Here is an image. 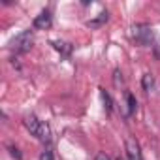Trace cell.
Segmentation results:
<instances>
[{"label":"cell","mask_w":160,"mask_h":160,"mask_svg":"<svg viewBox=\"0 0 160 160\" xmlns=\"http://www.w3.org/2000/svg\"><path fill=\"white\" fill-rule=\"evenodd\" d=\"M130 38L138 45H152L154 42V32L149 23H136L130 27Z\"/></svg>","instance_id":"obj_1"},{"label":"cell","mask_w":160,"mask_h":160,"mask_svg":"<svg viewBox=\"0 0 160 160\" xmlns=\"http://www.w3.org/2000/svg\"><path fill=\"white\" fill-rule=\"evenodd\" d=\"M32 43H34V38H32V32L30 30H23L21 34H17L13 40H12V49L15 53H28L32 49Z\"/></svg>","instance_id":"obj_2"},{"label":"cell","mask_w":160,"mask_h":160,"mask_svg":"<svg viewBox=\"0 0 160 160\" xmlns=\"http://www.w3.org/2000/svg\"><path fill=\"white\" fill-rule=\"evenodd\" d=\"M136 108H138L136 96H134L130 91H124V94H122V104H121V115H122L124 119H128V117H132V115L136 113Z\"/></svg>","instance_id":"obj_3"},{"label":"cell","mask_w":160,"mask_h":160,"mask_svg":"<svg viewBox=\"0 0 160 160\" xmlns=\"http://www.w3.org/2000/svg\"><path fill=\"white\" fill-rule=\"evenodd\" d=\"M124 151H126V158L128 160H143V152H141V147H139L136 138H132V136L126 138Z\"/></svg>","instance_id":"obj_4"},{"label":"cell","mask_w":160,"mask_h":160,"mask_svg":"<svg viewBox=\"0 0 160 160\" xmlns=\"http://www.w3.org/2000/svg\"><path fill=\"white\" fill-rule=\"evenodd\" d=\"M51 25H53V13H51V10L40 12V13L34 17V21H32V27H34L36 30H47Z\"/></svg>","instance_id":"obj_5"},{"label":"cell","mask_w":160,"mask_h":160,"mask_svg":"<svg viewBox=\"0 0 160 160\" xmlns=\"http://www.w3.org/2000/svg\"><path fill=\"white\" fill-rule=\"evenodd\" d=\"M51 45H53V49H55L57 53H60L62 57H70V55L73 53V45H72L70 42H64V40H53Z\"/></svg>","instance_id":"obj_6"},{"label":"cell","mask_w":160,"mask_h":160,"mask_svg":"<svg viewBox=\"0 0 160 160\" xmlns=\"http://www.w3.org/2000/svg\"><path fill=\"white\" fill-rule=\"evenodd\" d=\"M23 122H25V128H27L32 136H38L40 128H42V121H40L36 115H27Z\"/></svg>","instance_id":"obj_7"},{"label":"cell","mask_w":160,"mask_h":160,"mask_svg":"<svg viewBox=\"0 0 160 160\" xmlns=\"http://www.w3.org/2000/svg\"><path fill=\"white\" fill-rule=\"evenodd\" d=\"M108 19H109V12H100L94 19H89V21H87V27H91V28H98V27L106 25Z\"/></svg>","instance_id":"obj_8"},{"label":"cell","mask_w":160,"mask_h":160,"mask_svg":"<svg viewBox=\"0 0 160 160\" xmlns=\"http://www.w3.org/2000/svg\"><path fill=\"white\" fill-rule=\"evenodd\" d=\"M152 87H154V75H152L151 72H145V73L141 75V89H143L145 92H151Z\"/></svg>","instance_id":"obj_9"},{"label":"cell","mask_w":160,"mask_h":160,"mask_svg":"<svg viewBox=\"0 0 160 160\" xmlns=\"http://www.w3.org/2000/svg\"><path fill=\"white\" fill-rule=\"evenodd\" d=\"M51 136H53V134H51V126H49L47 122H42V128H40V132H38L36 138H38L42 143H49V141H51Z\"/></svg>","instance_id":"obj_10"},{"label":"cell","mask_w":160,"mask_h":160,"mask_svg":"<svg viewBox=\"0 0 160 160\" xmlns=\"http://www.w3.org/2000/svg\"><path fill=\"white\" fill-rule=\"evenodd\" d=\"M100 98H102V102H104L106 111L111 113V111H113V98H111V94H109L106 89H100Z\"/></svg>","instance_id":"obj_11"},{"label":"cell","mask_w":160,"mask_h":160,"mask_svg":"<svg viewBox=\"0 0 160 160\" xmlns=\"http://www.w3.org/2000/svg\"><path fill=\"white\" fill-rule=\"evenodd\" d=\"M113 83H115V87H122L124 85V77H122L121 70H113Z\"/></svg>","instance_id":"obj_12"},{"label":"cell","mask_w":160,"mask_h":160,"mask_svg":"<svg viewBox=\"0 0 160 160\" xmlns=\"http://www.w3.org/2000/svg\"><path fill=\"white\" fill-rule=\"evenodd\" d=\"M8 151H10V154H12L15 160H23V154H21L19 147H15V145H8Z\"/></svg>","instance_id":"obj_13"},{"label":"cell","mask_w":160,"mask_h":160,"mask_svg":"<svg viewBox=\"0 0 160 160\" xmlns=\"http://www.w3.org/2000/svg\"><path fill=\"white\" fill-rule=\"evenodd\" d=\"M40 160H55V154H53V151L51 149H43L42 152H40V156H38Z\"/></svg>","instance_id":"obj_14"},{"label":"cell","mask_w":160,"mask_h":160,"mask_svg":"<svg viewBox=\"0 0 160 160\" xmlns=\"http://www.w3.org/2000/svg\"><path fill=\"white\" fill-rule=\"evenodd\" d=\"M152 55L160 60V40H156V42H154V45H152Z\"/></svg>","instance_id":"obj_15"},{"label":"cell","mask_w":160,"mask_h":160,"mask_svg":"<svg viewBox=\"0 0 160 160\" xmlns=\"http://www.w3.org/2000/svg\"><path fill=\"white\" fill-rule=\"evenodd\" d=\"M94 160H111V156L108 154V152H96V156H94Z\"/></svg>","instance_id":"obj_16"}]
</instances>
